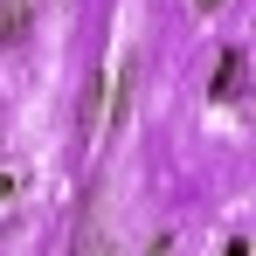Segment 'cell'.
I'll list each match as a JSON object with an SVG mask.
<instances>
[{
  "instance_id": "obj_1",
  "label": "cell",
  "mask_w": 256,
  "mask_h": 256,
  "mask_svg": "<svg viewBox=\"0 0 256 256\" xmlns=\"http://www.w3.org/2000/svg\"><path fill=\"white\" fill-rule=\"evenodd\" d=\"M35 28V0H0V48H21Z\"/></svg>"
},
{
  "instance_id": "obj_2",
  "label": "cell",
  "mask_w": 256,
  "mask_h": 256,
  "mask_svg": "<svg viewBox=\"0 0 256 256\" xmlns=\"http://www.w3.org/2000/svg\"><path fill=\"white\" fill-rule=\"evenodd\" d=\"M236 90H242V48L222 56V70H214V104H236Z\"/></svg>"
},
{
  "instance_id": "obj_3",
  "label": "cell",
  "mask_w": 256,
  "mask_h": 256,
  "mask_svg": "<svg viewBox=\"0 0 256 256\" xmlns=\"http://www.w3.org/2000/svg\"><path fill=\"white\" fill-rule=\"evenodd\" d=\"M21 194H28V173H21V166H0V214L21 208Z\"/></svg>"
},
{
  "instance_id": "obj_4",
  "label": "cell",
  "mask_w": 256,
  "mask_h": 256,
  "mask_svg": "<svg viewBox=\"0 0 256 256\" xmlns=\"http://www.w3.org/2000/svg\"><path fill=\"white\" fill-rule=\"evenodd\" d=\"M222 256H250V242H242V236H228V250H222Z\"/></svg>"
},
{
  "instance_id": "obj_5",
  "label": "cell",
  "mask_w": 256,
  "mask_h": 256,
  "mask_svg": "<svg viewBox=\"0 0 256 256\" xmlns=\"http://www.w3.org/2000/svg\"><path fill=\"white\" fill-rule=\"evenodd\" d=\"M90 256H125V250H118V242H97V250H90Z\"/></svg>"
},
{
  "instance_id": "obj_6",
  "label": "cell",
  "mask_w": 256,
  "mask_h": 256,
  "mask_svg": "<svg viewBox=\"0 0 256 256\" xmlns=\"http://www.w3.org/2000/svg\"><path fill=\"white\" fill-rule=\"evenodd\" d=\"M214 7H222V0H194V14H214Z\"/></svg>"
},
{
  "instance_id": "obj_7",
  "label": "cell",
  "mask_w": 256,
  "mask_h": 256,
  "mask_svg": "<svg viewBox=\"0 0 256 256\" xmlns=\"http://www.w3.org/2000/svg\"><path fill=\"white\" fill-rule=\"evenodd\" d=\"M48 7H62V0H48Z\"/></svg>"
}]
</instances>
